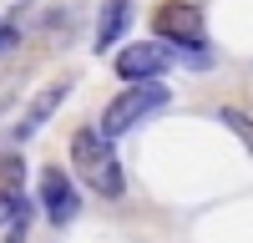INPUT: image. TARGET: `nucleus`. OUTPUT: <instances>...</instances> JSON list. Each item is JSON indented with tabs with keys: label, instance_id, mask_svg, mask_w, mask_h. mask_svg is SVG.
I'll list each match as a JSON object with an SVG mask.
<instances>
[{
	"label": "nucleus",
	"instance_id": "nucleus-1",
	"mask_svg": "<svg viewBox=\"0 0 253 243\" xmlns=\"http://www.w3.org/2000/svg\"><path fill=\"white\" fill-rule=\"evenodd\" d=\"M71 167H76V177H81L86 193H101L112 202L126 193L122 162L112 152V137H101V127H76L71 132Z\"/></svg>",
	"mask_w": 253,
	"mask_h": 243
},
{
	"label": "nucleus",
	"instance_id": "nucleus-2",
	"mask_svg": "<svg viewBox=\"0 0 253 243\" xmlns=\"http://www.w3.org/2000/svg\"><path fill=\"white\" fill-rule=\"evenodd\" d=\"M152 36L182 51V66H208V15L193 0H162L152 5Z\"/></svg>",
	"mask_w": 253,
	"mask_h": 243
},
{
	"label": "nucleus",
	"instance_id": "nucleus-3",
	"mask_svg": "<svg viewBox=\"0 0 253 243\" xmlns=\"http://www.w3.org/2000/svg\"><path fill=\"white\" fill-rule=\"evenodd\" d=\"M182 66V51L177 46H167V40H132V46H122L117 61H112V71L126 81V86H142V81H162L167 71H177Z\"/></svg>",
	"mask_w": 253,
	"mask_h": 243
},
{
	"label": "nucleus",
	"instance_id": "nucleus-4",
	"mask_svg": "<svg viewBox=\"0 0 253 243\" xmlns=\"http://www.w3.org/2000/svg\"><path fill=\"white\" fill-rule=\"evenodd\" d=\"M167 101H172V96H167V86H162V81H142V86H126L122 96H112V101H107V112H101V137H122V132H132L137 122L157 117Z\"/></svg>",
	"mask_w": 253,
	"mask_h": 243
},
{
	"label": "nucleus",
	"instance_id": "nucleus-5",
	"mask_svg": "<svg viewBox=\"0 0 253 243\" xmlns=\"http://www.w3.org/2000/svg\"><path fill=\"white\" fill-rule=\"evenodd\" d=\"M36 198H41V213H46L56 228H66V223L81 213V193H76V177L66 167H41V182H36Z\"/></svg>",
	"mask_w": 253,
	"mask_h": 243
},
{
	"label": "nucleus",
	"instance_id": "nucleus-6",
	"mask_svg": "<svg viewBox=\"0 0 253 243\" xmlns=\"http://www.w3.org/2000/svg\"><path fill=\"white\" fill-rule=\"evenodd\" d=\"M26 213V157H15V152H5L0 157V223H10Z\"/></svg>",
	"mask_w": 253,
	"mask_h": 243
},
{
	"label": "nucleus",
	"instance_id": "nucleus-7",
	"mask_svg": "<svg viewBox=\"0 0 253 243\" xmlns=\"http://www.w3.org/2000/svg\"><path fill=\"white\" fill-rule=\"evenodd\" d=\"M66 96H71V81H66V76H61V81H51V86H41V91H36V101L26 107V117L15 122V142L36 137V132H41V127H46V122L56 117V107H61Z\"/></svg>",
	"mask_w": 253,
	"mask_h": 243
},
{
	"label": "nucleus",
	"instance_id": "nucleus-8",
	"mask_svg": "<svg viewBox=\"0 0 253 243\" xmlns=\"http://www.w3.org/2000/svg\"><path fill=\"white\" fill-rule=\"evenodd\" d=\"M132 0H107V5H101V15H96V36H91V51L101 56V51H112L117 40L132 31Z\"/></svg>",
	"mask_w": 253,
	"mask_h": 243
},
{
	"label": "nucleus",
	"instance_id": "nucleus-9",
	"mask_svg": "<svg viewBox=\"0 0 253 243\" xmlns=\"http://www.w3.org/2000/svg\"><path fill=\"white\" fill-rule=\"evenodd\" d=\"M218 122H223V127L243 142V147H248V157H253V117H248L243 107H218Z\"/></svg>",
	"mask_w": 253,
	"mask_h": 243
},
{
	"label": "nucleus",
	"instance_id": "nucleus-10",
	"mask_svg": "<svg viewBox=\"0 0 253 243\" xmlns=\"http://www.w3.org/2000/svg\"><path fill=\"white\" fill-rule=\"evenodd\" d=\"M15 46H20V31H15V26H0V56L15 51Z\"/></svg>",
	"mask_w": 253,
	"mask_h": 243
}]
</instances>
